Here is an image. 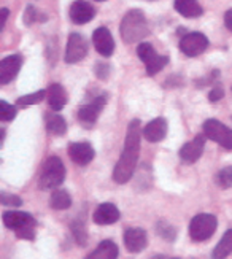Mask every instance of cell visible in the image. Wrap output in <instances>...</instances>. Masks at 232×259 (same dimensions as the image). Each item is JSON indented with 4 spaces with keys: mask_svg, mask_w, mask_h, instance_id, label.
Here are the masks:
<instances>
[{
    "mask_svg": "<svg viewBox=\"0 0 232 259\" xmlns=\"http://www.w3.org/2000/svg\"><path fill=\"white\" fill-rule=\"evenodd\" d=\"M223 96H224L223 88H221V86H215L212 91H210L208 99H210V102H218V100L223 99Z\"/></svg>",
    "mask_w": 232,
    "mask_h": 259,
    "instance_id": "obj_32",
    "label": "cell"
},
{
    "mask_svg": "<svg viewBox=\"0 0 232 259\" xmlns=\"http://www.w3.org/2000/svg\"><path fill=\"white\" fill-rule=\"evenodd\" d=\"M208 47V40L204 33L201 32H191L186 33L180 41V50L183 54L190 56V58H196V56L202 54Z\"/></svg>",
    "mask_w": 232,
    "mask_h": 259,
    "instance_id": "obj_7",
    "label": "cell"
},
{
    "mask_svg": "<svg viewBox=\"0 0 232 259\" xmlns=\"http://www.w3.org/2000/svg\"><path fill=\"white\" fill-rule=\"evenodd\" d=\"M124 245L130 253H140L147 248L148 235L142 228H129L124 232Z\"/></svg>",
    "mask_w": 232,
    "mask_h": 259,
    "instance_id": "obj_12",
    "label": "cell"
},
{
    "mask_svg": "<svg viewBox=\"0 0 232 259\" xmlns=\"http://www.w3.org/2000/svg\"><path fill=\"white\" fill-rule=\"evenodd\" d=\"M2 204L4 205H12V207H19L21 204H23V199L18 197V196H13V194L2 193Z\"/></svg>",
    "mask_w": 232,
    "mask_h": 259,
    "instance_id": "obj_31",
    "label": "cell"
},
{
    "mask_svg": "<svg viewBox=\"0 0 232 259\" xmlns=\"http://www.w3.org/2000/svg\"><path fill=\"white\" fill-rule=\"evenodd\" d=\"M218 226V220L212 213H201L191 220L190 224V235L194 242L208 240L215 234Z\"/></svg>",
    "mask_w": 232,
    "mask_h": 259,
    "instance_id": "obj_5",
    "label": "cell"
},
{
    "mask_svg": "<svg viewBox=\"0 0 232 259\" xmlns=\"http://www.w3.org/2000/svg\"><path fill=\"white\" fill-rule=\"evenodd\" d=\"M232 253V229L226 231L221 237L219 243L215 246L212 253V259H224Z\"/></svg>",
    "mask_w": 232,
    "mask_h": 259,
    "instance_id": "obj_21",
    "label": "cell"
},
{
    "mask_svg": "<svg viewBox=\"0 0 232 259\" xmlns=\"http://www.w3.org/2000/svg\"><path fill=\"white\" fill-rule=\"evenodd\" d=\"M45 122H47V131L53 135H62L67 131V122L58 113H47Z\"/></svg>",
    "mask_w": 232,
    "mask_h": 259,
    "instance_id": "obj_22",
    "label": "cell"
},
{
    "mask_svg": "<svg viewBox=\"0 0 232 259\" xmlns=\"http://www.w3.org/2000/svg\"><path fill=\"white\" fill-rule=\"evenodd\" d=\"M21 65H23V58L19 54H12L2 59L0 62V83L8 84L10 81H13L19 73Z\"/></svg>",
    "mask_w": 232,
    "mask_h": 259,
    "instance_id": "obj_10",
    "label": "cell"
},
{
    "mask_svg": "<svg viewBox=\"0 0 232 259\" xmlns=\"http://www.w3.org/2000/svg\"><path fill=\"white\" fill-rule=\"evenodd\" d=\"M65 180V165L61 157L51 156L45 161L40 174V188L41 189H53L64 183Z\"/></svg>",
    "mask_w": 232,
    "mask_h": 259,
    "instance_id": "obj_4",
    "label": "cell"
},
{
    "mask_svg": "<svg viewBox=\"0 0 232 259\" xmlns=\"http://www.w3.org/2000/svg\"><path fill=\"white\" fill-rule=\"evenodd\" d=\"M96 224H101V226H107V224H113L119 220V210L110 204V202H105V204H101L96 211H94V217H92Z\"/></svg>",
    "mask_w": 232,
    "mask_h": 259,
    "instance_id": "obj_17",
    "label": "cell"
},
{
    "mask_svg": "<svg viewBox=\"0 0 232 259\" xmlns=\"http://www.w3.org/2000/svg\"><path fill=\"white\" fill-rule=\"evenodd\" d=\"M70 228H72V232L75 235L76 242H78V245L84 246L86 242H87V234H86V229H84V224L81 221H73Z\"/></svg>",
    "mask_w": 232,
    "mask_h": 259,
    "instance_id": "obj_28",
    "label": "cell"
},
{
    "mask_svg": "<svg viewBox=\"0 0 232 259\" xmlns=\"http://www.w3.org/2000/svg\"><path fill=\"white\" fill-rule=\"evenodd\" d=\"M69 156L70 159L78 165H87L94 159V148L89 143L78 142L69 145Z\"/></svg>",
    "mask_w": 232,
    "mask_h": 259,
    "instance_id": "obj_14",
    "label": "cell"
},
{
    "mask_svg": "<svg viewBox=\"0 0 232 259\" xmlns=\"http://www.w3.org/2000/svg\"><path fill=\"white\" fill-rule=\"evenodd\" d=\"M108 72H110V69H108V65H107V64H97V65H96V75H97L99 78H102V80H105L107 75H108Z\"/></svg>",
    "mask_w": 232,
    "mask_h": 259,
    "instance_id": "obj_33",
    "label": "cell"
},
{
    "mask_svg": "<svg viewBox=\"0 0 232 259\" xmlns=\"http://www.w3.org/2000/svg\"><path fill=\"white\" fill-rule=\"evenodd\" d=\"M140 137H142L140 121L138 119L130 121V124L127 127L123 153H121L119 161L113 170V180L118 185L127 183L135 172L138 154H140Z\"/></svg>",
    "mask_w": 232,
    "mask_h": 259,
    "instance_id": "obj_1",
    "label": "cell"
},
{
    "mask_svg": "<svg viewBox=\"0 0 232 259\" xmlns=\"http://www.w3.org/2000/svg\"><path fill=\"white\" fill-rule=\"evenodd\" d=\"M105 105V97H96L92 102L83 105L78 110V119L83 124H94Z\"/></svg>",
    "mask_w": 232,
    "mask_h": 259,
    "instance_id": "obj_15",
    "label": "cell"
},
{
    "mask_svg": "<svg viewBox=\"0 0 232 259\" xmlns=\"http://www.w3.org/2000/svg\"><path fill=\"white\" fill-rule=\"evenodd\" d=\"M205 140H207V135L205 134H199L194 137V140L188 142L181 146L180 150V157L188 162V164H194L199 157L202 156L204 153V146H205Z\"/></svg>",
    "mask_w": 232,
    "mask_h": 259,
    "instance_id": "obj_9",
    "label": "cell"
},
{
    "mask_svg": "<svg viewBox=\"0 0 232 259\" xmlns=\"http://www.w3.org/2000/svg\"><path fill=\"white\" fill-rule=\"evenodd\" d=\"M156 231H158V234L161 235L162 239L169 240V242H173L175 237H176V229L172 226V224H169L167 221H159L158 226H156Z\"/></svg>",
    "mask_w": 232,
    "mask_h": 259,
    "instance_id": "obj_27",
    "label": "cell"
},
{
    "mask_svg": "<svg viewBox=\"0 0 232 259\" xmlns=\"http://www.w3.org/2000/svg\"><path fill=\"white\" fill-rule=\"evenodd\" d=\"M118 257V246L112 240H104L99 243L97 248L87 256L86 259H116Z\"/></svg>",
    "mask_w": 232,
    "mask_h": 259,
    "instance_id": "obj_20",
    "label": "cell"
},
{
    "mask_svg": "<svg viewBox=\"0 0 232 259\" xmlns=\"http://www.w3.org/2000/svg\"><path fill=\"white\" fill-rule=\"evenodd\" d=\"M16 116V107L7 104L5 100H0V119L12 121Z\"/></svg>",
    "mask_w": 232,
    "mask_h": 259,
    "instance_id": "obj_30",
    "label": "cell"
},
{
    "mask_svg": "<svg viewBox=\"0 0 232 259\" xmlns=\"http://www.w3.org/2000/svg\"><path fill=\"white\" fill-rule=\"evenodd\" d=\"M151 259H176V257H167V256H162V254H158V256H153Z\"/></svg>",
    "mask_w": 232,
    "mask_h": 259,
    "instance_id": "obj_36",
    "label": "cell"
},
{
    "mask_svg": "<svg viewBox=\"0 0 232 259\" xmlns=\"http://www.w3.org/2000/svg\"><path fill=\"white\" fill-rule=\"evenodd\" d=\"M10 15V10L8 8H2V19H0V30H4L5 24H7V18Z\"/></svg>",
    "mask_w": 232,
    "mask_h": 259,
    "instance_id": "obj_35",
    "label": "cell"
},
{
    "mask_svg": "<svg viewBox=\"0 0 232 259\" xmlns=\"http://www.w3.org/2000/svg\"><path fill=\"white\" fill-rule=\"evenodd\" d=\"M4 224L12 229L19 239L23 240H34L35 237V220L30 213L26 211H5L4 213Z\"/></svg>",
    "mask_w": 232,
    "mask_h": 259,
    "instance_id": "obj_3",
    "label": "cell"
},
{
    "mask_svg": "<svg viewBox=\"0 0 232 259\" xmlns=\"http://www.w3.org/2000/svg\"><path fill=\"white\" fill-rule=\"evenodd\" d=\"M224 24L232 32V8L226 11V15H224Z\"/></svg>",
    "mask_w": 232,
    "mask_h": 259,
    "instance_id": "obj_34",
    "label": "cell"
},
{
    "mask_svg": "<svg viewBox=\"0 0 232 259\" xmlns=\"http://www.w3.org/2000/svg\"><path fill=\"white\" fill-rule=\"evenodd\" d=\"M167 62H169V58L167 56H156L151 62H148L145 67H147V73L148 75H156L158 72H161L165 65H167Z\"/></svg>",
    "mask_w": 232,
    "mask_h": 259,
    "instance_id": "obj_26",
    "label": "cell"
},
{
    "mask_svg": "<svg viewBox=\"0 0 232 259\" xmlns=\"http://www.w3.org/2000/svg\"><path fill=\"white\" fill-rule=\"evenodd\" d=\"M216 182L221 188H230L232 186V165H227L224 168H221L218 177H216Z\"/></svg>",
    "mask_w": 232,
    "mask_h": 259,
    "instance_id": "obj_29",
    "label": "cell"
},
{
    "mask_svg": "<svg viewBox=\"0 0 232 259\" xmlns=\"http://www.w3.org/2000/svg\"><path fill=\"white\" fill-rule=\"evenodd\" d=\"M96 16L94 7L86 0H76L70 5V19L75 24H86Z\"/></svg>",
    "mask_w": 232,
    "mask_h": 259,
    "instance_id": "obj_13",
    "label": "cell"
},
{
    "mask_svg": "<svg viewBox=\"0 0 232 259\" xmlns=\"http://www.w3.org/2000/svg\"><path fill=\"white\" fill-rule=\"evenodd\" d=\"M167 135V121L164 118H154L143 129V137L151 143H158Z\"/></svg>",
    "mask_w": 232,
    "mask_h": 259,
    "instance_id": "obj_16",
    "label": "cell"
},
{
    "mask_svg": "<svg viewBox=\"0 0 232 259\" xmlns=\"http://www.w3.org/2000/svg\"><path fill=\"white\" fill-rule=\"evenodd\" d=\"M204 134L207 139L216 142L226 150H232V129L226 127L218 119H207L204 122Z\"/></svg>",
    "mask_w": 232,
    "mask_h": 259,
    "instance_id": "obj_6",
    "label": "cell"
},
{
    "mask_svg": "<svg viewBox=\"0 0 232 259\" xmlns=\"http://www.w3.org/2000/svg\"><path fill=\"white\" fill-rule=\"evenodd\" d=\"M175 10L184 18H199L202 16V7L197 0H175Z\"/></svg>",
    "mask_w": 232,
    "mask_h": 259,
    "instance_id": "obj_19",
    "label": "cell"
},
{
    "mask_svg": "<svg viewBox=\"0 0 232 259\" xmlns=\"http://www.w3.org/2000/svg\"><path fill=\"white\" fill-rule=\"evenodd\" d=\"M96 2H105V0H96Z\"/></svg>",
    "mask_w": 232,
    "mask_h": 259,
    "instance_id": "obj_37",
    "label": "cell"
},
{
    "mask_svg": "<svg viewBox=\"0 0 232 259\" xmlns=\"http://www.w3.org/2000/svg\"><path fill=\"white\" fill-rule=\"evenodd\" d=\"M121 37L126 43H137L148 35V22L140 10H130L121 21Z\"/></svg>",
    "mask_w": 232,
    "mask_h": 259,
    "instance_id": "obj_2",
    "label": "cell"
},
{
    "mask_svg": "<svg viewBox=\"0 0 232 259\" xmlns=\"http://www.w3.org/2000/svg\"><path fill=\"white\" fill-rule=\"evenodd\" d=\"M72 205V197L65 189H56L51 196V207L54 210H67Z\"/></svg>",
    "mask_w": 232,
    "mask_h": 259,
    "instance_id": "obj_23",
    "label": "cell"
},
{
    "mask_svg": "<svg viewBox=\"0 0 232 259\" xmlns=\"http://www.w3.org/2000/svg\"><path fill=\"white\" fill-rule=\"evenodd\" d=\"M48 105L53 111H61L67 104V93L61 84H51L47 91Z\"/></svg>",
    "mask_w": 232,
    "mask_h": 259,
    "instance_id": "obj_18",
    "label": "cell"
},
{
    "mask_svg": "<svg viewBox=\"0 0 232 259\" xmlns=\"http://www.w3.org/2000/svg\"><path fill=\"white\" fill-rule=\"evenodd\" d=\"M137 54H138V58L143 61V64H148L151 62L154 58H156V51H154V48L151 47L150 43H140L138 47H137Z\"/></svg>",
    "mask_w": 232,
    "mask_h": 259,
    "instance_id": "obj_25",
    "label": "cell"
},
{
    "mask_svg": "<svg viewBox=\"0 0 232 259\" xmlns=\"http://www.w3.org/2000/svg\"><path fill=\"white\" fill-rule=\"evenodd\" d=\"M87 54V41L80 33H70L67 41V50H65V62L75 64L86 58Z\"/></svg>",
    "mask_w": 232,
    "mask_h": 259,
    "instance_id": "obj_8",
    "label": "cell"
},
{
    "mask_svg": "<svg viewBox=\"0 0 232 259\" xmlns=\"http://www.w3.org/2000/svg\"><path fill=\"white\" fill-rule=\"evenodd\" d=\"M92 41H94L97 53L104 56V58H110V56L115 53V40L107 27L96 29L92 35Z\"/></svg>",
    "mask_w": 232,
    "mask_h": 259,
    "instance_id": "obj_11",
    "label": "cell"
},
{
    "mask_svg": "<svg viewBox=\"0 0 232 259\" xmlns=\"http://www.w3.org/2000/svg\"><path fill=\"white\" fill-rule=\"evenodd\" d=\"M47 96V91H37L34 94H27V96H23L18 99V107H29V105H35V104H40L43 99Z\"/></svg>",
    "mask_w": 232,
    "mask_h": 259,
    "instance_id": "obj_24",
    "label": "cell"
}]
</instances>
